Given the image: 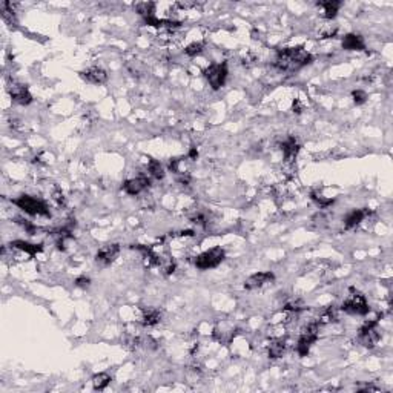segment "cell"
Wrapping results in <instances>:
<instances>
[{
    "mask_svg": "<svg viewBox=\"0 0 393 393\" xmlns=\"http://www.w3.org/2000/svg\"><path fill=\"white\" fill-rule=\"evenodd\" d=\"M312 62V55L303 46L280 49L275 58V66L284 72H293Z\"/></svg>",
    "mask_w": 393,
    "mask_h": 393,
    "instance_id": "obj_1",
    "label": "cell"
},
{
    "mask_svg": "<svg viewBox=\"0 0 393 393\" xmlns=\"http://www.w3.org/2000/svg\"><path fill=\"white\" fill-rule=\"evenodd\" d=\"M14 204L29 215L49 217V209H48L46 203L39 198H34L31 195H20L17 200H14Z\"/></svg>",
    "mask_w": 393,
    "mask_h": 393,
    "instance_id": "obj_2",
    "label": "cell"
},
{
    "mask_svg": "<svg viewBox=\"0 0 393 393\" xmlns=\"http://www.w3.org/2000/svg\"><path fill=\"white\" fill-rule=\"evenodd\" d=\"M341 310H344L346 313H350V315H366L369 313V303L366 296L362 295L361 292H356V290H350V295L346 298V301L343 303L341 306Z\"/></svg>",
    "mask_w": 393,
    "mask_h": 393,
    "instance_id": "obj_3",
    "label": "cell"
},
{
    "mask_svg": "<svg viewBox=\"0 0 393 393\" xmlns=\"http://www.w3.org/2000/svg\"><path fill=\"white\" fill-rule=\"evenodd\" d=\"M320 323L315 321V323H310L304 330L303 334H301L299 340H298V344H296V352L299 356H307L312 344L318 340L320 337Z\"/></svg>",
    "mask_w": 393,
    "mask_h": 393,
    "instance_id": "obj_4",
    "label": "cell"
},
{
    "mask_svg": "<svg viewBox=\"0 0 393 393\" xmlns=\"http://www.w3.org/2000/svg\"><path fill=\"white\" fill-rule=\"evenodd\" d=\"M381 338V330L378 326V320L366 321L358 332V341L364 347H375Z\"/></svg>",
    "mask_w": 393,
    "mask_h": 393,
    "instance_id": "obj_5",
    "label": "cell"
},
{
    "mask_svg": "<svg viewBox=\"0 0 393 393\" xmlns=\"http://www.w3.org/2000/svg\"><path fill=\"white\" fill-rule=\"evenodd\" d=\"M223 260H224V251L221 248H214V249L200 254L195 258V266L201 270H207V269L217 267Z\"/></svg>",
    "mask_w": 393,
    "mask_h": 393,
    "instance_id": "obj_6",
    "label": "cell"
},
{
    "mask_svg": "<svg viewBox=\"0 0 393 393\" xmlns=\"http://www.w3.org/2000/svg\"><path fill=\"white\" fill-rule=\"evenodd\" d=\"M204 77L209 82V85L212 86V89H220L227 77V66L226 63H214L210 65L206 71H204Z\"/></svg>",
    "mask_w": 393,
    "mask_h": 393,
    "instance_id": "obj_7",
    "label": "cell"
},
{
    "mask_svg": "<svg viewBox=\"0 0 393 393\" xmlns=\"http://www.w3.org/2000/svg\"><path fill=\"white\" fill-rule=\"evenodd\" d=\"M8 93H10V97L13 99V102L17 103V105H29L33 102V96H31V93H29V89L22 83L10 85Z\"/></svg>",
    "mask_w": 393,
    "mask_h": 393,
    "instance_id": "obj_8",
    "label": "cell"
},
{
    "mask_svg": "<svg viewBox=\"0 0 393 393\" xmlns=\"http://www.w3.org/2000/svg\"><path fill=\"white\" fill-rule=\"evenodd\" d=\"M118 254H120V245H117V243L106 245L102 249H99V252L96 254V261L100 266H108L117 260Z\"/></svg>",
    "mask_w": 393,
    "mask_h": 393,
    "instance_id": "obj_9",
    "label": "cell"
},
{
    "mask_svg": "<svg viewBox=\"0 0 393 393\" xmlns=\"http://www.w3.org/2000/svg\"><path fill=\"white\" fill-rule=\"evenodd\" d=\"M274 280H275V275L272 274V272H258V274L251 275L245 281V287L248 290H255V289H260V287L270 284Z\"/></svg>",
    "mask_w": 393,
    "mask_h": 393,
    "instance_id": "obj_10",
    "label": "cell"
},
{
    "mask_svg": "<svg viewBox=\"0 0 393 393\" xmlns=\"http://www.w3.org/2000/svg\"><path fill=\"white\" fill-rule=\"evenodd\" d=\"M80 77L88 82V83H94V85H102L108 80V74L103 68L99 66H91L85 71L80 72Z\"/></svg>",
    "mask_w": 393,
    "mask_h": 393,
    "instance_id": "obj_11",
    "label": "cell"
},
{
    "mask_svg": "<svg viewBox=\"0 0 393 393\" xmlns=\"http://www.w3.org/2000/svg\"><path fill=\"white\" fill-rule=\"evenodd\" d=\"M149 183H150V181H149L147 177H137V178H131V180L125 181L123 189L129 195H138L144 189L149 188Z\"/></svg>",
    "mask_w": 393,
    "mask_h": 393,
    "instance_id": "obj_12",
    "label": "cell"
},
{
    "mask_svg": "<svg viewBox=\"0 0 393 393\" xmlns=\"http://www.w3.org/2000/svg\"><path fill=\"white\" fill-rule=\"evenodd\" d=\"M281 150L284 154V159L286 162H293L299 152V143L295 137H287L283 144H281Z\"/></svg>",
    "mask_w": 393,
    "mask_h": 393,
    "instance_id": "obj_13",
    "label": "cell"
},
{
    "mask_svg": "<svg viewBox=\"0 0 393 393\" xmlns=\"http://www.w3.org/2000/svg\"><path fill=\"white\" fill-rule=\"evenodd\" d=\"M162 320V313L159 309L155 307H146L143 309V313H141V324L144 327H152L155 324H159Z\"/></svg>",
    "mask_w": 393,
    "mask_h": 393,
    "instance_id": "obj_14",
    "label": "cell"
},
{
    "mask_svg": "<svg viewBox=\"0 0 393 393\" xmlns=\"http://www.w3.org/2000/svg\"><path fill=\"white\" fill-rule=\"evenodd\" d=\"M343 48L347 51H362L366 48L364 39L358 34H347L343 39Z\"/></svg>",
    "mask_w": 393,
    "mask_h": 393,
    "instance_id": "obj_15",
    "label": "cell"
},
{
    "mask_svg": "<svg viewBox=\"0 0 393 393\" xmlns=\"http://www.w3.org/2000/svg\"><path fill=\"white\" fill-rule=\"evenodd\" d=\"M367 215H369V210H367V209H355V210H352V212H350V214L346 217V220H344L346 229L356 227Z\"/></svg>",
    "mask_w": 393,
    "mask_h": 393,
    "instance_id": "obj_16",
    "label": "cell"
},
{
    "mask_svg": "<svg viewBox=\"0 0 393 393\" xmlns=\"http://www.w3.org/2000/svg\"><path fill=\"white\" fill-rule=\"evenodd\" d=\"M318 7L323 8V16L326 19H334L340 8L343 7V2H338V0H326V2H318Z\"/></svg>",
    "mask_w": 393,
    "mask_h": 393,
    "instance_id": "obj_17",
    "label": "cell"
},
{
    "mask_svg": "<svg viewBox=\"0 0 393 393\" xmlns=\"http://www.w3.org/2000/svg\"><path fill=\"white\" fill-rule=\"evenodd\" d=\"M13 248L19 249V251H23V252H28L29 255H36L39 252L43 251L42 245H33V243H28V241H22V240H16L11 243Z\"/></svg>",
    "mask_w": 393,
    "mask_h": 393,
    "instance_id": "obj_18",
    "label": "cell"
},
{
    "mask_svg": "<svg viewBox=\"0 0 393 393\" xmlns=\"http://www.w3.org/2000/svg\"><path fill=\"white\" fill-rule=\"evenodd\" d=\"M286 347H287V344H286V340H283V338H278V340H274L270 344H269V356L270 358H274V359H277V358H281L283 356V353L286 352Z\"/></svg>",
    "mask_w": 393,
    "mask_h": 393,
    "instance_id": "obj_19",
    "label": "cell"
},
{
    "mask_svg": "<svg viewBox=\"0 0 393 393\" xmlns=\"http://www.w3.org/2000/svg\"><path fill=\"white\" fill-rule=\"evenodd\" d=\"M338 313H340V309L337 306H329L326 307V310L321 313V318H320V324H329V323H337L338 321Z\"/></svg>",
    "mask_w": 393,
    "mask_h": 393,
    "instance_id": "obj_20",
    "label": "cell"
},
{
    "mask_svg": "<svg viewBox=\"0 0 393 393\" xmlns=\"http://www.w3.org/2000/svg\"><path fill=\"white\" fill-rule=\"evenodd\" d=\"M0 11H2V19L10 23V25H16V13H14V7L10 2H2L0 4Z\"/></svg>",
    "mask_w": 393,
    "mask_h": 393,
    "instance_id": "obj_21",
    "label": "cell"
},
{
    "mask_svg": "<svg viewBox=\"0 0 393 393\" xmlns=\"http://www.w3.org/2000/svg\"><path fill=\"white\" fill-rule=\"evenodd\" d=\"M147 169H149V174L152 175L155 180H162L165 178V168L160 162L157 160H150L149 165H147Z\"/></svg>",
    "mask_w": 393,
    "mask_h": 393,
    "instance_id": "obj_22",
    "label": "cell"
},
{
    "mask_svg": "<svg viewBox=\"0 0 393 393\" xmlns=\"http://www.w3.org/2000/svg\"><path fill=\"white\" fill-rule=\"evenodd\" d=\"M135 10H137V13H138L140 16H143L144 19H147V17H152V16H154V13H155V4H152V2H143V4H138V5L135 7Z\"/></svg>",
    "mask_w": 393,
    "mask_h": 393,
    "instance_id": "obj_23",
    "label": "cell"
},
{
    "mask_svg": "<svg viewBox=\"0 0 393 393\" xmlns=\"http://www.w3.org/2000/svg\"><path fill=\"white\" fill-rule=\"evenodd\" d=\"M111 382V376L108 373H97L93 378V385L96 390H103L108 387V384Z\"/></svg>",
    "mask_w": 393,
    "mask_h": 393,
    "instance_id": "obj_24",
    "label": "cell"
},
{
    "mask_svg": "<svg viewBox=\"0 0 393 393\" xmlns=\"http://www.w3.org/2000/svg\"><path fill=\"white\" fill-rule=\"evenodd\" d=\"M126 68H128L129 74L134 75V77H140L144 71V66L138 62V60H131V62L126 65Z\"/></svg>",
    "mask_w": 393,
    "mask_h": 393,
    "instance_id": "obj_25",
    "label": "cell"
},
{
    "mask_svg": "<svg viewBox=\"0 0 393 393\" xmlns=\"http://www.w3.org/2000/svg\"><path fill=\"white\" fill-rule=\"evenodd\" d=\"M203 48H204V43H203V42H194V43H191V45L186 46L185 52H186L188 55L194 57V55L200 54V52L203 51Z\"/></svg>",
    "mask_w": 393,
    "mask_h": 393,
    "instance_id": "obj_26",
    "label": "cell"
},
{
    "mask_svg": "<svg viewBox=\"0 0 393 393\" xmlns=\"http://www.w3.org/2000/svg\"><path fill=\"white\" fill-rule=\"evenodd\" d=\"M303 309H304V304H303V301H299V299L290 301V303H287L284 306V310L292 312V313H298L299 310H303Z\"/></svg>",
    "mask_w": 393,
    "mask_h": 393,
    "instance_id": "obj_27",
    "label": "cell"
},
{
    "mask_svg": "<svg viewBox=\"0 0 393 393\" xmlns=\"http://www.w3.org/2000/svg\"><path fill=\"white\" fill-rule=\"evenodd\" d=\"M352 97H353V102H355L356 105H362V103H366V100H367V94L364 93V91H361V89L353 91Z\"/></svg>",
    "mask_w": 393,
    "mask_h": 393,
    "instance_id": "obj_28",
    "label": "cell"
},
{
    "mask_svg": "<svg viewBox=\"0 0 393 393\" xmlns=\"http://www.w3.org/2000/svg\"><path fill=\"white\" fill-rule=\"evenodd\" d=\"M89 283H91V280L86 278V277H78V278L75 280V286H78V287H88Z\"/></svg>",
    "mask_w": 393,
    "mask_h": 393,
    "instance_id": "obj_29",
    "label": "cell"
},
{
    "mask_svg": "<svg viewBox=\"0 0 393 393\" xmlns=\"http://www.w3.org/2000/svg\"><path fill=\"white\" fill-rule=\"evenodd\" d=\"M197 157H198V150H197V147H191V150H189V159L197 160Z\"/></svg>",
    "mask_w": 393,
    "mask_h": 393,
    "instance_id": "obj_30",
    "label": "cell"
},
{
    "mask_svg": "<svg viewBox=\"0 0 393 393\" xmlns=\"http://www.w3.org/2000/svg\"><path fill=\"white\" fill-rule=\"evenodd\" d=\"M293 109H295V112H301V105H299L298 100L293 102Z\"/></svg>",
    "mask_w": 393,
    "mask_h": 393,
    "instance_id": "obj_31",
    "label": "cell"
}]
</instances>
